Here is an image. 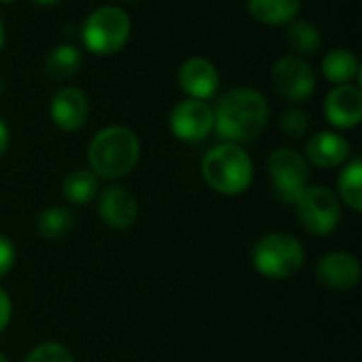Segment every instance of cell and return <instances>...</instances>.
Segmentation results:
<instances>
[{"label": "cell", "instance_id": "6da1fadb", "mask_svg": "<svg viewBox=\"0 0 362 362\" xmlns=\"http://www.w3.org/2000/svg\"><path fill=\"white\" fill-rule=\"evenodd\" d=\"M212 112L216 134L233 144L255 140L265 129L269 119L267 100L263 93L248 87L227 91Z\"/></svg>", "mask_w": 362, "mask_h": 362}, {"label": "cell", "instance_id": "7a4b0ae2", "mask_svg": "<svg viewBox=\"0 0 362 362\" xmlns=\"http://www.w3.org/2000/svg\"><path fill=\"white\" fill-rule=\"evenodd\" d=\"M140 157V142L127 127L112 125L95 134L89 144L91 170L102 178H121L129 174Z\"/></svg>", "mask_w": 362, "mask_h": 362}, {"label": "cell", "instance_id": "3957f363", "mask_svg": "<svg viewBox=\"0 0 362 362\" xmlns=\"http://www.w3.org/2000/svg\"><path fill=\"white\" fill-rule=\"evenodd\" d=\"M202 174L216 193L240 195L252 182V161L242 146L225 142L206 153Z\"/></svg>", "mask_w": 362, "mask_h": 362}, {"label": "cell", "instance_id": "277c9868", "mask_svg": "<svg viewBox=\"0 0 362 362\" xmlns=\"http://www.w3.org/2000/svg\"><path fill=\"white\" fill-rule=\"evenodd\" d=\"M129 32L132 23L123 8L100 6L85 19L83 42L95 55H112L125 47Z\"/></svg>", "mask_w": 362, "mask_h": 362}, {"label": "cell", "instance_id": "5b68a950", "mask_svg": "<svg viewBox=\"0 0 362 362\" xmlns=\"http://www.w3.org/2000/svg\"><path fill=\"white\" fill-rule=\"evenodd\" d=\"M303 248L299 240L286 233H272L265 235L252 255L255 267L259 274L272 280H286L293 278L303 265Z\"/></svg>", "mask_w": 362, "mask_h": 362}, {"label": "cell", "instance_id": "8992f818", "mask_svg": "<svg viewBox=\"0 0 362 362\" xmlns=\"http://www.w3.org/2000/svg\"><path fill=\"white\" fill-rule=\"evenodd\" d=\"M295 204L301 225L316 235H329L339 225V199L325 187H308Z\"/></svg>", "mask_w": 362, "mask_h": 362}, {"label": "cell", "instance_id": "52a82bcc", "mask_svg": "<svg viewBox=\"0 0 362 362\" xmlns=\"http://www.w3.org/2000/svg\"><path fill=\"white\" fill-rule=\"evenodd\" d=\"M269 176L276 195L284 204H295L299 195L308 189V161L293 148H278L269 157Z\"/></svg>", "mask_w": 362, "mask_h": 362}, {"label": "cell", "instance_id": "ba28073f", "mask_svg": "<svg viewBox=\"0 0 362 362\" xmlns=\"http://www.w3.org/2000/svg\"><path fill=\"white\" fill-rule=\"evenodd\" d=\"M272 78L276 91L288 102H305L316 89V74L312 66L295 55L278 59Z\"/></svg>", "mask_w": 362, "mask_h": 362}, {"label": "cell", "instance_id": "9c48e42d", "mask_svg": "<svg viewBox=\"0 0 362 362\" xmlns=\"http://www.w3.org/2000/svg\"><path fill=\"white\" fill-rule=\"evenodd\" d=\"M170 127L185 142H199L214 129V112L204 100H182L170 115Z\"/></svg>", "mask_w": 362, "mask_h": 362}, {"label": "cell", "instance_id": "30bf717a", "mask_svg": "<svg viewBox=\"0 0 362 362\" xmlns=\"http://www.w3.org/2000/svg\"><path fill=\"white\" fill-rule=\"evenodd\" d=\"M325 117L335 127H356L362 119V91L356 85H337L325 100Z\"/></svg>", "mask_w": 362, "mask_h": 362}, {"label": "cell", "instance_id": "8fae6325", "mask_svg": "<svg viewBox=\"0 0 362 362\" xmlns=\"http://www.w3.org/2000/svg\"><path fill=\"white\" fill-rule=\"evenodd\" d=\"M87 117H89V100L81 89L64 87L55 91L51 100V121L59 129L74 132L85 125Z\"/></svg>", "mask_w": 362, "mask_h": 362}, {"label": "cell", "instance_id": "7c38bea8", "mask_svg": "<svg viewBox=\"0 0 362 362\" xmlns=\"http://www.w3.org/2000/svg\"><path fill=\"white\" fill-rule=\"evenodd\" d=\"M316 276L333 291H348L361 280V263L350 252H331L318 261Z\"/></svg>", "mask_w": 362, "mask_h": 362}, {"label": "cell", "instance_id": "4fadbf2b", "mask_svg": "<svg viewBox=\"0 0 362 362\" xmlns=\"http://www.w3.org/2000/svg\"><path fill=\"white\" fill-rule=\"evenodd\" d=\"M178 81L182 91L193 100H208L218 89V72L212 62L204 57H191L180 66Z\"/></svg>", "mask_w": 362, "mask_h": 362}, {"label": "cell", "instance_id": "5bb4252c", "mask_svg": "<svg viewBox=\"0 0 362 362\" xmlns=\"http://www.w3.org/2000/svg\"><path fill=\"white\" fill-rule=\"evenodd\" d=\"M100 216L112 229H129L138 218V199L123 187H108L100 199Z\"/></svg>", "mask_w": 362, "mask_h": 362}, {"label": "cell", "instance_id": "9a60e30c", "mask_svg": "<svg viewBox=\"0 0 362 362\" xmlns=\"http://www.w3.org/2000/svg\"><path fill=\"white\" fill-rule=\"evenodd\" d=\"M350 155V142L335 132H318L308 142V159L318 168H335Z\"/></svg>", "mask_w": 362, "mask_h": 362}, {"label": "cell", "instance_id": "2e32d148", "mask_svg": "<svg viewBox=\"0 0 362 362\" xmlns=\"http://www.w3.org/2000/svg\"><path fill=\"white\" fill-rule=\"evenodd\" d=\"M301 0H248L252 17L267 25H282L297 17Z\"/></svg>", "mask_w": 362, "mask_h": 362}, {"label": "cell", "instance_id": "e0dca14e", "mask_svg": "<svg viewBox=\"0 0 362 362\" xmlns=\"http://www.w3.org/2000/svg\"><path fill=\"white\" fill-rule=\"evenodd\" d=\"M322 74L335 85H346L358 74V59L348 49H333L322 59Z\"/></svg>", "mask_w": 362, "mask_h": 362}, {"label": "cell", "instance_id": "ac0fdd59", "mask_svg": "<svg viewBox=\"0 0 362 362\" xmlns=\"http://www.w3.org/2000/svg\"><path fill=\"white\" fill-rule=\"evenodd\" d=\"M81 66V53L76 47L72 45H59L55 47L49 57H47V74L51 78H57V81H66L70 78Z\"/></svg>", "mask_w": 362, "mask_h": 362}, {"label": "cell", "instance_id": "d6986e66", "mask_svg": "<svg viewBox=\"0 0 362 362\" xmlns=\"http://www.w3.org/2000/svg\"><path fill=\"white\" fill-rule=\"evenodd\" d=\"M339 193L346 206H350L354 212L362 210V161L354 159L346 165V170L339 176Z\"/></svg>", "mask_w": 362, "mask_h": 362}, {"label": "cell", "instance_id": "ffe728a7", "mask_svg": "<svg viewBox=\"0 0 362 362\" xmlns=\"http://www.w3.org/2000/svg\"><path fill=\"white\" fill-rule=\"evenodd\" d=\"M98 191V178L89 170H76L64 180V195L72 204H87Z\"/></svg>", "mask_w": 362, "mask_h": 362}, {"label": "cell", "instance_id": "44dd1931", "mask_svg": "<svg viewBox=\"0 0 362 362\" xmlns=\"http://www.w3.org/2000/svg\"><path fill=\"white\" fill-rule=\"evenodd\" d=\"M74 225V214L68 208H47L40 216H38V231L47 238V240H59L64 238Z\"/></svg>", "mask_w": 362, "mask_h": 362}, {"label": "cell", "instance_id": "7402d4cb", "mask_svg": "<svg viewBox=\"0 0 362 362\" xmlns=\"http://www.w3.org/2000/svg\"><path fill=\"white\" fill-rule=\"evenodd\" d=\"M286 40H288L291 49H295L297 53L312 55L320 47V32L310 21H295L286 32Z\"/></svg>", "mask_w": 362, "mask_h": 362}, {"label": "cell", "instance_id": "603a6c76", "mask_svg": "<svg viewBox=\"0 0 362 362\" xmlns=\"http://www.w3.org/2000/svg\"><path fill=\"white\" fill-rule=\"evenodd\" d=\"M23 362H74V356L70 354V350L66 346L47 341V344L36 346Z\"/></svg>", "mask_w": 362, "mask_h": 362}, {"label": "cell", "instance_id": "cb8c5ba5", "mask_svg": "<svg viewBox=\"0 0 362 362\" xmlns=\"http://www.w3.org/2000/svg\"><path fill=\"white\" fill-rule=\"evenodd\" d=\"M282 132L288 136V138H301L305 132H308V115L299 108H293V110H286L282 115Z\"/></svg>", "mask_w": 362, "mask_h": 362}, {"label": "cell", "instance_id": "d4e9b609", "mask_svg": "<svg viewBox=\"0 0 362 362\" xmlns=\"http://www.w3.org/2000/svg\"><path fill=\"white\" fill-rule=\"evenodd\" d=\"M13 263H15V250H13V244H11V240H8V238L0 235V278H2L4 274H8V272H11Z\"/></svg>", "mask_w": 362, "mask_h": 362}, {"label": "cell", "instance_id": "484cf974", "mask_svg": "<svg viewBox=\"0 0 362 362\" xmlns=\"http://www.w3.org/2000/svg\"><path fill=\"white\" fill-rule=\"evenodd\" d=\"M8 320H11V299H8V295L0 288V333L6 329Z\"/></svg>", "mask_w": 362, "mask_h": 362}, {"label": "cell", "instance_id": "4316f807", "mask_svg": "<svg viewBox=\"0 0 362 362\" xmlns=\"http://www.w3.org/2000/svg\"><path fill=\"white\" fill-rule=\"evenodd\" d=\"M6 148H8V127H6L4 121L0 119V157L4 155Z\"/></svg>", "mask_w": 362, "mask_h": 362}, {"label": "cell", "instance_id": "83f0119b", "mask_svg": "<svg viewBox=\"0 0 362 362\" xmlns=\"http://www.w3.org/2000/svg\"><path fill=\"white\" fill-rule=\"evenodd\" d=\"M32 2H36V4H55L59 0H32Z\"/></svg>", "mask_w": 362, "mask_h": 362}, {"label": "cell", "instance_id": "f1b7e54d", "mask_svg": "<svg viewBox=\"0 0 362 362\" xmlns=\"http://www.w3.org/2000/svg\"><path fill=\"white\" fill-rule=\"evenodd\" d=\"M2 42H4V25H2V19H0V49H2Z\"/></svg>", "mask_w": 362, "mask_h": 362}, {"label": "cell", "instance_id": "f546056e", "mask_svg": "<svg viewBox=\"0 0 362 362\" xmlns=\"http://www.w3.org/2000/svg\"><path fill=\"white\" fill-rule=\"evenodd\" d=\"M2 91H4V83H2V76H0V95H2Z\"/></svg>", "mask_w": 362, "mask_h": 362}, {"label": "cell", "instance_id": "4dcf8cb0", "mask_svg": "<svg viewBox=\"0 0 362 362\" xmlns=\"http://www.w3.org/2000/svg\"><path fill=\"white\" fill-rule=\"evenodd\" d=\"M0 362H8V358H6V356H2V354H0Z\"/></svg>", "mask_w": 362, "mask_h": 362}, {"label": "cell", "instance_id": "1f68e13d", "mask_svg": "<svg viewBox=\"0 0 362 362\" xmlns=\"http://www.w3.org/2000/svg\"><path fill=\"white\" fill-rule=\"evenodd\" d=\"M0 2H4V4H11V2H15V0H0Z\"/></svg>", "mask_w": 362, "mask_h": 362}, {"label": "cell", "instance_id": "d6a6232c", "mask_svg": "<svg viewBox=\"0 0 362 362\" xmlns=\"http://www.w3.org/2000/svg\"><path fill=\"white\" fill-rule=\"evenodd\" d=\"M132 2H134V0H132Z\"/></svg>", "mask_w": 362, "mask_h": 362}]
</instances>
